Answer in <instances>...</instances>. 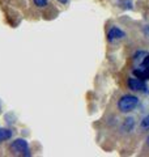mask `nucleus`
I'll return each instance as SVG.
<instances>
[{
    "mask_svg": "<svg viewBox=\"0 0 149 157\" xmlns=\"http://www.w3.org/2000/svg\"><path fill=\"white\" fill-rule=\"evenodd\" d=\"M137 104H139L137 97L131 96V94H126L118 101V107L122 113H130L137 106Z\"/></svg>",
    "mask_w": 149,
    "mask_h": 157,
    "instance_id": "f257e3e1",
    "label": "nucleus"
},
{
    "mask_svg": "<svg viewBox=\"0 0 149 157\" xmlns=\"http://www.w3.org/2000/svg\"><path fill=\"white\" fill-rule=\"evenodd\" d=\"M11 151L14 155L20 156H30V148H29V143L25 139H16L11 144Z\"/></svg>",
    "mask_w": 149,
    "mask_h": 157,
    "instance_id": "f03ea898",
    "label": "nucleus"
},
{
    "mask_svg": "<svg viewBox=\"0 0 149 157\" xmlns=\"http://www.w3.org/2000/svg\"><path fill=\"white\" fill-rule=\"evenodd\" d=\"M127 84H128V88H130L131 90H135V92L145 89V84H144L143 80L141 78H139V77H130Z\"/></svg>",
    "mask_w": 149,
    "mask_h": 157,
    "instance_id": "7ed1b4c3",
    "label": "nucleus"
},
{
    "mask_svg": "<svg viewBox=\"0 0 149 157\" xmlns=\"http://www.w3.org/2000/svg\"><path fill=\"white\" fill-rule=\"evenodd\" d=\"M124 37V32H122L119 28H113L110 29V32L107 34V39L109 41H117V39H120Z\"/></svg>",
    "mask_w": 149,
    "mask_h": 157,
    "instance_id": "20e7f679",
    "label": "nucleus"
},
{
    "mask_svg": "<svg viewBox=\"0 0 149 157\" xmlns=\"http://www.w3.org/2000/svg\"><path fill=\"white\" fill-rule=\"evenodd\" d=\"M12 137V131L8 128H0V143Z\"/></svg>",
    "mask_w": 149,
    "mask_h": 157,
    "instance_id": "39448f33",
    "label": "nucleus"
},
{
    "mask_svg": "<svg viewBox=\"0 0 149 157\" xmlns=\"http://www.w3.org/2000/svg\"><path fill=\"white\" fill-rule=\"evenodd\" d=\"M124 130H127V131H131L133 127H135V119L133 118H127L126 122H124Z\"/></svg>",
    "mask_w": 149,
    "mask_h": 157,
    "instance_id": "423d86ee",
    "label": "nucleus"
},
{
    "mask_svg": "<svg viewBox=\"0 0 149 157\" xmlns=\"http://www.w3.org/2000/svg\"><path fill=\"white\" fill-rule=\"evenodd\" d=\"M135 75L139 77V78H141V80H147V78H149V72H145V71H140V70H136L135 72Z\"/></svg>",
    "mask_w": 149,
    "mask_h": 157,
    "instance_id": "0eeeda50",
    "label": "nucleus"
},
{
    "mask_svg": "<svg viewBox=\"0 0 149 157\" xmlns=\"http://www.w3.org/2000/svg\"><path fill=\"white\" fill-rule=\"evenodd\" d=\"M34 4H36L37 7H39V8H43V7H46L48 4V0H34Z\"/></svg>",
    "mask_w": 149,
    "mask_h": 157,
    "instance_id": "6e6552de",
    "label": "nucleus"
},
{
    "mask_svg": "<svg viewBox=\"0 0 149 157\" xmlns=\"http://www.w3.org/2000/svg\"><path fill=\"white\" fill-rule=\"evenodd\" d=\"M141 127L143 128H149V114L141 121Z\"/></svg>",
    "mask_w": 149,
    "mask_h": 157,
    "instance_id": "1a4fd4ad",
    "label": "nucleus"
},
{
    "mask_svg": "<svg viewBox=\"0 0 149 157\" xmlns=\"http://www.w3.org/2000/svg\"><path fill=\"white\" fill-rule=\"evenodd\" d=\"M59 3H62V4H67L68 3V0H58Z\"/></svg>",
    "mask_w": 149,
    "mask_h": 157,
    "instance_id": "9d476101",
    "label": "nucleus"
},
{
    "mask_svg": "<svg viewBox=\"0 0 149 157\" xmlns=\"http://www.w3.org/2000/svg\"><path fill=\"white\" fill-rule=\"evenodd\" d=\"M147 143H148V145H149V136H148V139H147Z\"/></svg>",
    "mask_w": 149,
    "mask_h": 157,
    "instance_id": "9b49d317",
    "label": "nucleus"
}]
</instances>
